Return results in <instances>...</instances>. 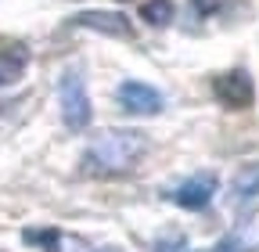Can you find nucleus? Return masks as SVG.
I'll return each instance as SVG.
<instances>
[{
	"instance_id": "obj_1",
	"label": "nucleus",
	"mask_w": 259,
	"mask_h": 252,
	"mask_svg": "<svg viewBox=\"0 0 259 252\" xmlns=\"http://www.w3.org/2000/svg\"><path fill=\"white\" fill-rule=\"evenodd\" d=\"M148 151V134L141 130H101L83 151V170L97 173V177H112V173H126L134 170Z\"/></svg>"
},
{
	"instance_id": "obj_2",
	"label": "nucleus",
	"mask_w": 259,
	"mask_h": 252,
	"mask_svg": "<svg viewBox=\"0 0 259 252\" xmlns=\"http://www.w3.org/2000/svg\"><path fill=\"white\" fill-rule=\"evenodd\" d=\"M58 108H61V122L69 126V130H87L90 119H94L87 83L76 69H65L61 79H58Z\"/></svg>"
},
{
	"instance_id": "obj_3",
	"label": "nucleus",
	"mask_w": 259,
	"mask_h": 252,
	"mask_svg": "<svg viewBox=\"0 0 259 252\" xmlns=\"http://www.w3.org/2000/svg\"><path fill=\"white\" fill-rule=\"evenodd\" d=\"M212 94L223 108L241 112V108H252V101H255V83L245 69H231V72L212 79Z\"/></svg>"
},
{
	"instance_id": "obj_4",
	"label": "nucleus",
	"mask_w": 259,
	"mask_h": 252,
	"mask_svg": "<svg viewBox=\"0 0 259 252\" xmlns=\"http://www.w3.org/2000/svg\"><path fill=\"white\" fill-rule=\"evenodd\" d=\"M115 101L130 115H158L162 112V94L144 79H122L115 87Z\"/></svg>"
},
{
	"instance_id": "obj_5",
	"label": "nucleus",
	"mask_w": 259,
	"mask_h": 252,
	"mask_svg": "<svg viewBox=\"0 0 259 252\" xmlns=\"http://www.w3.org/2000/svg\"><path fill=\"white\" fill-rule=\"evenodd\" d=\"M216 187H220L216 173H194V177H187L184 184H177L169 191V202L180 205V209H194V213H198V209H205L212 202Z\"/></svg>"
},
{
	"instance_id": "obj_6",
	"label": "nucleus",
	"mask_w": 259,
	"mask_h": 252,
	"mask_svg": "<svg viewBox=\"0 0 259 252\" xmlns=\"http://www.w3.org/2000/svg\"><path fill=\"white\" fill-rule=\"evenodd\" d=\"M69 25H76V29H94V33L119 36V40H130V36H134V25H130V18H126L122 11H101V8L79 11V15L69 18Z\"/></svg>"
},
{
	"instance_id": "obj_7",
	"label": "nucleus",
	"mask_w": 259,
	"mask_h": 252,
	"mask_svg": "<svg viewBox=\"0 0 259 252\" xmlns=\"http://www.w3.org/2000/svg\"><path fill=\"white\" fill-rule=\"evenodd\" d=\"M212 252H259V216L238 224L231 234H227Z\"/></svg>"
},
{
	"instance_id": "obj_8",
	"label": "nucleus",
	"mask_w": 259,
	"mask_h": 252,
	"mask_svg": "<svg viewBox=\"0 0 259 252\" xmlns=\"http://www.w3.org/2000/svg\"><path fill=\"white\" fill-rule=\"evenodd\" d=\"M231 202H234L238 209L259 202V162L245 166V170L234 177V184H231Z\"/></svg>"
},
{
	"instance_id": "obj_9",
	"label": "nucleus",
	"mask_w": 259,
	"mask_h": 252,
	"mask_svg": "<svg viewBox=\"0 0 259 252\" xmlns=\"http://www.w3.org/2000/svg\"><path fill=\"white\" fill-rule=\"evenodd\" d=\"M25 65H29V51L25 47H0V87L18 83Z\"/></svg>"
},
{
	"instance_id": "obj_10",
	"label": "nucleus",
	"mask_w": 259,
	"mask_h": 252,
	"mask_svg": "<svg viewBox=\"0 0 259 252\" xmlns=\"http://www.w3.org/2000/svg\"><path fill=\"white\" fill-rule=\"evenodd\" d=\"M173 15H177L173 0H148V4H141V18L148 25H169Z\"/></svg>"
},
{
	"instance_id": "obj_11",
	"label": "nucleus",
	"mask_w": 259,
	"mask_h": 252,
	"mask_svg": "<svg viewBox=\"0 0 259 252\" xmlns=\"http://www.w3.org/2000/svg\"><path fill=\"white\" fill-rule=\"evenodd\" d=\"M29 245H47L51 252H54V245H58V231H25L22 234Z\"/></svg>"
},
{
	"instance_id": "obj_12",
	"label": "nucleus",
	"mask_w": 259,
	"mask_h": 252,
	"mask_svg": "<svg viewBox=\"0 0 259 252\" xmlns=\"http://www.w3.org/2000/svg\"><path fill=\"white\" fill-rule=\"evenodd\" d=\"M155 252H191V248H187L184 238H166V241H158V245H155Z\"/></svg>"
},
{
	"instance_id": "obj_13",
	"label": "nucleus",
	"mask_w": 259,
	"mask_h": 252,
	"mask_svg": "<svg viewBox=\"0 0 259 252\" xmlns=\"http://www.w3.org/2000/svg\"><path fill=\"white\" fill-rule=\"evenodd\" d=\"M198 252H212V248H198Z\"/></svg>"
},
{
	"instance_id": "obj_14",
	"label": "nucleus",
	"mask_w": 259,
	"mask_h": 252,
	"mask_svg": "<svg viewBox=\"0 0 259 252\" xmlns=\"http://www.w3.org/2000/svg\"><path fill=\"white\" fill-rule=\"evenodd\" d=\"M101 252H115V248H101Z\"/></svg>"
}]
</instances>
